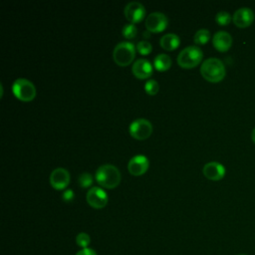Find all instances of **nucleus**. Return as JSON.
I'll list each match as a JSON object with an SVG mask.
<instances>
[{"instance_id":"obj_7","label":"nucleus","mask_w":255,"mask_h":255,"mask_svg":"<svg viewBox=\"0 0 255 255\" xmlns=\"http://www.w3.org/2000/svg\"><path fill=\"white\" fill-rule=\"evenodd\" d=\"M86 199L90 206L96 209H101L107 205L109 197L103 188L94 186L88 190L86 194Z\"/></svg>"},{"instance_id":"obj_14","label":"nucleus","mask_w":255,"mask_h":255,"mask_svg":"<svg viewBox=\"0 0 255 255\" xmlns=\"http://www.w3.org/2000/svg\"><path fill=\"white\" fill-rule=\"evenodd\" d=\"M202 172L210 180H220L225 175V167L217 161H210L204 164Z\"/></svg>"},{"instance_id":"obj_26","label":"nucleus","mask_w":255,"mask_h":255,"mask_svg":"<svg viewBox=\"0 0 255 255\" xmlns=\"http://www.w3.org/2000/svg\"><path fill=\"white\" fill-rule=\"evenodd\" d=\"M76 255H97V253L93 249L88 247V248H84V249L80 250Z\"/></svg>"},{"instance_id":"obj_9","label":"nucleus","mask_w":255,"mask_h":255,"mask_svg":"<svg viewBox=\"0 0 255 255\" xmlns=\"http://www.w3.org/2000/svg\"><path fill=\"white\" fill-rule=\"evenodd\" d=\"M124 13L128 22L135 24L140 22L145 16V9L141 3L137 1H131L126 5Z\"/></svg>"},{"instance_id":"obj_10","label":"nucleus","mask_w":255,"mask_h":255,"mask_svg":"<svg viewBox=\"0 0 255 255\" xmlns=\"http://www.w3.org/2000/svg\"><path fill=\"white\" fill-rule=\"evenodd\" d=\"M149 166V161L145 155L137 154L132 156L128 163V172L133 176H140L143 173L146 172Z\"/></svg>"},{"instance_id":"obj_16","label":"nucleus","mask_w":255,"mask_h":255,"mask_svg":"<svg viewBox=\"0 0 255 255\" xmlns=\"http://www.w3.org/2000/svg\"><path fill=\"white\" fill-rule=\"evenodd\" d=\"M180 44V39L176 34L168 33L163 35L159 40V45L162 49L166 51H173L175 50Z\"/></svg>"},{"instance_id":"obj_5","label":"nucleus","mask_w":255,"mask_h":255,"mask_svg":"<svg viewBox=\"0 0 255 255\" xmlns=\"http://www.w3.org/2000/svg\"><path fill=\"white\" fill-rule=\"evenodd\" d=\"M12 91L14 96L23 102H31L36 97L34 84L24 78H19L13 83Z\"/></svg>"},{"instance_id":"obj_18","label":"nucleus","mask_w":255,"mask_h":255,"mask_svg":"<svg viewBox=\"0 0 255 255\" xmlns=\"http://www.w3.org/2000/svg\"><path fill=\"white\" fill-rule=\"evenodd\" d=\"M210 40V32L207 29H199L196 31L193 37V41L195 44L204 45Z\"/></svg>"},{"instance_id":"obj_2","label":"nucleus","mask_w":255,"mask_h":255,"mask_svg":"<svg viewBox=\"0 0 255 255\" xmlns=\"http://www.w3.org/2000/svg\"><path fill=\"white\" fill-rule=\"evenodd\" d=\"M96 180L105 188H115L121 182V172L113 164H103L96 171Z\"/></svg>"},{"instance_id":"obj_19","label":"nucleus","mask_w":255,"mask_h":255,"mask_svg":"<svg viewBox=\"0 0 255 255\" xmlns=\"http://www.w3.org/2000/svg\"><path fill=\"white\" fill-rule=\"evenodd\" d=\"M122 34L126 39H133L137 34V28L134 24H127L122 30Z\"/></svg>"},{"instance_id":"obj_21","label":"nucleus","mask_w":255,"mask_h":255,"mask_svg":"<svg viewBox=\"0 0 255 255\" xmlns=\"http://www.w3.org/2000/svg\"><path fill=\"white\" fill-rule=\"evenodd\" d=\"M93 181H94V178H93V175L89 172H84L82 173L79 178H78V182H79V185L83 188H87L89 186H91L93 184Z\"/></svg>"},{"instance_id":"obj_15","label":"nucleus","mask_w":255,"mask_h":255,"mask_svg":"<svg viewBox=\"0 0 255 255\" xmlns=\"http://www.w3.org/2000/svg\"><path fill=\"white\" fill-rule=\"evenodd\" d=\"M213 47L219 52H226L232 46V37L226 31H218L212 38Z\"/></svg>"},{"instance_id":"obj_20","label":"nucleus","mask_w":255,"mask_h":255,"mask_svg":"<svg viewBox=\"0 0 255 255\" xmlns=\"http://www.w3.org/2000/svg\"><path fill=\"white\" fill-rule=\"evenodd\" d=\"M231 20H232V16L226 11H220L215 16V21L217 22L218 25H221V26L228 25L231 22Z\"/></svg>"},{"instance_id":"obj_22","label":"nucleus","mask_w":255,"mask_h":255,"mask_svg":"<svg viewBox=\"0 0 255 255\" xmlns=\"http://www.w3.org/2000/svg\"><path fill=\"white\" fill-rule=\"evenodd\" d=\"M136 50L140 55H148L152 50V46L148 41L142 40L136 44Z\"/></svg>"},{"instance_id":"obj_17","label":"nucleus","mask_w":255,"mask_h":255,"mask_svg":"<svg viewBox=\"0 0 255 255\" xmlns=\"http://www.w3.org/2000/svg\"><path fill=\"white\" fill-rule=\"evenodd\" d=\"M153 65L157 71L164 72L170 68L171 59L166 54H158L153 60Z\"/></svg>"},{"instance_id":"obj_25","label":"nucleus","mask_w":255,"mask_h":255,"mask_svg":"<svg viewBox=\"0 0 255 255\" xmlns=\"http://www.w3.org/2000/svg\"><path fill=\"white\" fill-rule=\"evenodd\" d=\"M62 198H63L64 201L70 202V201H72L75 198V193H74V191L72 189H67V190H65L63 192Z\"/></svg>"},{"instance_id":"obj_12","label":"nucleus","mask_w":255,"mask_h":255,"mask_svg":"<svg viewBox=\"0 0 255 255\" xmlns=\"http://www.w3.org/2000/svg\"><path fill=\"white\" fill-rule=\"evenodd\" d=\"M69 182L70 173L64 167H57L50 174V183L55 189H64L68 186Z\"/></svg>"},{"instance_id":"obj_11","label":"nucleus","mask_w":255,"mask_h":255,"mask_svg":"<svg viewBox=\"0 0 255 255\" xmlns=\"http://www.w3.org/2000/svg\"><path fill=\"white\" fill-rule=\"evenodd\" d=\"M232 21L234 25L239 28L249 27L254 21V12L251 8L241 7L234 12Z\"/></svg>"},{"instance_id":"obj_28","label":"nucleus","mask_w":255,"mask_h":255,"mask_svg":"<svg viewBox=\"0 0 255 255\" xmlns=\"http://www.w3.org/2000/svg\"><path fill=\"white\" fill-rule=\"evenodd\" d=\"M238 255H246V254H238Z\"/></svg>"},{"instance_id":"obj_13","label":"nucleus","mask_w":255,"mask_h":255,"mask_svg":"<svg viewBox=\"0 0 255 255\" xmlns=\"http://www.w3.org/2000/svg\"><path fill=\"white\" fill-rule=\"evenodd\" d=\"M131 72L135 78L139 80H144L148 79L152 75L153 68L149 61L145 59H138L133 63L131 67Z\"/></svg>"},{"instance_id":"obj_8","label":"nucleus","mask_w":255,"mask_h":255,"mask_svg":"<svg viewBox=\"0 0 255 255\" xmlns=\"http://www.w3.org/2000/svg\"><path fill=\"white\" fill-rule=\"evenodd\" d=\"M168 25L167 17L161 12L150 13L145 19V27L150 33H159Z\"/></svg>"},{"instance_id":"obj_3","label":"nucleus","mask_w":255,"mask_h":255,"mask_svg":"<svg viewBox=\"0 0 255 255\" xmlns=\"http://www.w3.org/2000/svg\"><path fill=\"white\" fill-rule=\"evenodd\" d=\"M203 53L197 46H188L180 51L177 56V64L184 69L196 67L202 60Z\"/></svg>"},{"instance_id":"obj_24","label":"nucleus","mask_w":255,"mask_h":255,"mask_svg":"<svg viewBox=\"0 0 255 255\" xmlns=\"http://www.w3.org/2000/svg\"><path fill=\"white\" fill-rule=\"evenodd\" d=\"M76 242H77V245L82 247L83 249L84 248H88V246H89V244L91 242V238H90V236L87 233L81 232V233H79L77 235Z\"/></svg>"},{"instance_id":"obj_4","label":"nucleus","mask_w":255,"mask_h":255,"mask_svg":"<svg viewBox=\"0 0 255 255\" xmlns=\"http://www.w3.org/2000/svg\"><path fill=\"white\" fill-rule=\"evenodd\" d=\"M135 48L130 42H121L119 43L113 51V59L115 63L119 66L126 67L131 64L134 59Z\"/></svg>"},{"instance_id":"obj_27","label":"nucleus","mask_w":255,"mask_h":255,"mask_svg":"<svg viewBox=\"0 0 255 255\" xmlns=\"http://www.w3.org/2000/svg\"><path fill=\"white\" fill-rule=\"evenodd\" d=\"M251 139H252V141L255 143V128L252 129V131H251Z\"/></svg>"},{"instance_id":"obj_23","label":"nucleus","mask_w":255,"mask_h":255,"mask_svg":"<svg viewBox=\"0 0 255 255\" xmlns=\"http://www.w3.org/2000/svg\"><path fill=\"white\" fill-rule=\"evenodd\" d=\"M144 90L145 92L150 95V96H154L157 94L158 90H159V85L156 81L154 80H148L145 85H144Z\"/></svg>"},{"instance_id":"obj_1","label":"nucleus","mask_w":255,"mask_h":255,"mask_svg":"<svg viewBox=\"0 0 255 255\" xmlns=\"http://www.w3.org/2000/svg\"><path fill=\"white\" fill-rule=\"evenodd\" d=\"M201 76L210 83L221 82L226 74L223 62L217 58H208L200 66Z\"/></svg>"},{"instance_id":"obj_6","label":"nucleus","mask_w":255,"mask_h":255,"mask_svg":"<svg viewBox=\"0 0 255 255\" xmlns=\"http://www.w3.org/2000/svg\"><path fill=\"white\" fill-rule=\"evenodd\" d=\"M129 134L138 140L145 139L152 132V125L146 119H136L129 125Z\"/></svg>"}]
</instances>
